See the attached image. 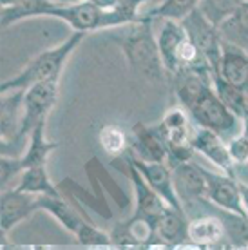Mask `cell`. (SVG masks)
Wrapping results in <instances>:
<instances>
[{"instance_id":"6da1fadb","label":"cell","mask_w":248,"mask_h":250,"mask_svg":"<svg viewBox=\"0 0 248 250\" xmlns=\"http://www.w3.org/2000/svg\"><path fill=\"white\" fill-rule=\"evenodd\" d=\"M51 17L65 22L73 31H102L105 9L91 2H58V0H24L17 6L2 7V27H11L24 19Z\"/></svg>"},{"instance_id":"7a4b0ae2","label":"cell","mask_w":248,"mask_h":250,"mask_svg":"<svg viewBox=\"0 0 248 250\" xmlns=\"http://www.w3.org/2000/svg\"><path fill=\"white\" fill-rule=\"evenodd\" d=\"M109 38L116 42L129 67L136 75L154 83L165 80L167 69L163 65L158 38L154 35V20L140 17V20L134 22L129 29H125L120 35L111 33Z\"/></svg>"},{"instance_id":"3957f363","label":"cell","mask_w":248,"mask_h":250,"mask_svg":"<svg viewBox=\"0 0 248 250\" xmlns=\"http://www.w3.org/2000/svg\"><path fill=\"white\" fill-rule=\"evenodd\" d=\"M85 35L87 33L83 31H73L58 45L38 53L33 60L25 63L24 69L20 71L19 75H15L2 82L0 93H9V91H17V89H24L25 91L27 87H31L33 83L60 78L63 65L67 63L69 57L75 53L76 47L83 42Z\"/></svg>"},{"instance_id":"277c9868","label":"cell","mask_w":248,"mask_h":250,"mask_svg":"<svg viewBox=\"0 0 248 250\" xmlns=\"http://www.w3.org/2000/svg\"><path fill=\"white\" fill-rule=\"evenodd\" d=\"M127 169H129V178L132 182V188H134L136 207H134L132 216L122 221V223L125 227H130V229H134L136 225L142 223L149 230V239H156V227H158V221L162 218L167 203L163 201V198L156 192L154 188L150 187L147 180L142 176V172L130 162H127Z\"/></svg>"},{"instance_id":"5b68a950","label":"cell","mask_w":248,"mask_h":250,"mask_svg":"<svg viewBox=\"0 0 248 250\" xmlns=\"http://www.w3.org/2000/svg\"><path fill=\"white\" fill-rule=\"evenodd\" d=\"M58 85H60V78H53V80L33 83L31 87L25 89L24 105H22V125H20L17 140L29 136L38 124L47 122V114L51 113V109L58 100Z\"/></svg>"},{"instance_id":"8992f818","label":"cell","mask_w":248,"mask_h":250,"mask_svg":"<svg viewBox=\"0 0 248 250\" xmlns=\"http://www.w3.org/2000/svg\"><path fill=\"white\" fill-rule=\"evenodd\" d=\"M188 114L192 116L198 127L203 129H210V131L221 134V136H230L236 131L239 116L236 113H232L228 107L225 105L223 100L217 96L216 89L208 87L205 93L201 94L196 104L188 109Z\"/></svg>"},{"instance_id":"52a82bcc","label":"cell","mask_w":248,"mask_h":250,"mask_svg":"<svg viewBox=\"0 0 248 250\" xmlns=\"http://www.w3.org/2000/svg\"><path fill=\"white\" fill-rule=\"evenodd\" d=\"M158 125H160L165 144H167L168 165L174 167L178 163L188 162L194 154V145L192 134L188 129V118H186L183 107H172Z\"/></svg>"},{"instance_id":"ba28073f","label":"cell","mask_w":248,"mask_h":250,"mask_svg":"<svg viewBox=\"0 0 248 250\" xmlns=\"http://www.w3.org/2000/svg\"><path fill=\"white\" fill-rule=\"evenodd\" d=\"M181 25L185 29L186 37L198 45V49L210 62L214 75L219 73L221 53H223V38L219 35V27L212 24L210 20L199 11V7L181 20Z\"/></svg>"},{"instance_id":"9c48e42d","label":"cell","mask_w":248,"mask_h":250,"mask_svg":"<svg viewBox=\"0 0 248 250\" xmlns=\"http://www.w3.org/2000/svg\"><path fill=\"white\" fill-rule=\"evenodd\" d=\"M201 169L207 180V200H210L219 208L248 216L245 203H243L239 180H236V176L225 174V172H212L205 167Z\"/></svg>"},{"instance_id":"30bf717a","label":"cell","mask_w":248,"mask_h":250,"mask_svg":"<svg viewBox=\"0 0 248 250\" xmlns=\"http://www.w3.org/2000/svg\"><path fill=\"white\" fill-rule=\"evenodd\" d=\"M127 162H130L142 172V176L147 180V183L162 196L167 205L180 208V210H185L180 196H178V190H176L174 172L170 165H167L165 162H143V160L132 156V154L127 156Z\"/></svg>"},{"instance_id":"8fae6325","label":"cell","mask_w":248,"mask_h":250,"mask_svg":"<svg viewBox=\"0 0 248 250\" xmlns=\"http://www.w3.org/2000/svg\"><path fill=\"white\" fill-rule=\"evenodd\" d=\"M0 227H2V241L7 234L19 225L20 221L40 210L37 194L20 192L17 188L2 190V203H0Z\"/></svg>"},{"instance_id":"7c38bea8","label":"cell","mask_w":248,"mask_h":250,"mask_svg":"<svg viewBox=\"0 0 248 250\" xmlns=\"http://www.w3.org/2000/svg\"><path fill=\"white\" fill-rule=\"evenodd\" d=\"M132 156L143 162H165L168 158L167 144L162 134L160 125H147L138 122L132 127V142H130Z\"/></svg>"},{"instance_id":"4fadbf2b","label":"cell","mask_w":248,"mask_h":250,"mask_svg":"<svg viewBox=\"0 0 248 250\" xmlns=\"http://www.w3.org/2000/svg\"><path fill=\"white\" fill-rule=\"evenodd\" d=\"M192 145L196 152H201L208 162L223 170L225 174L236 176L237 163L234 162L228 145L223 142L221 134H217L210 129L198 127V131L194 132L192 136Z\"/></svg>"},{"instance_id":"5bb4252c","label":"cell","mask_w":248,"mask_h":250,"mask_svg":"<svg viewBox=\"0 0 248 250\" xmlns=\"http://www.w3.org/2000/svg\"><path fill=\"white\" fill-rule=\"evenodd\" d=\"M174 183L180 196L183 207L186 203L205 201L207 198V180L203 174V169L198 163H192L190 160L183 163H178L172 167Z\"/></svg>"},{"instance_id":"9a60e30c","label":"cell","mask_w":248,"mask_h":250,"mask_svg":"<svg viewBox=\"0 0 248 250\" xmlns=\"http://www.w3.org/2000/svg\"><path fill=\"white\" fill-rule=\"evenodd\" d=\"M172 91L183 109H190L201 98V94L212 85V78L201 75L192 69H180L178 73L170 75Z\"/></svg>"},{"instance_id":"2e32d148","label":"cell","mask_w":248,"mask_h":250,"mask_svg":"<svg viewBox=\"0 0 248 250\" xmlns=\"http://www.w3.org/2000/svg\"><path fill=\"white\" fill-rule=\"evenodd\" d=\"M162 22V27L156 35L158 38V47L162 55L163 65L167 69L168 75H174L180 65H178V51L181 47V42L185 40L186 33L183 29L181 22L178 20H158Z\"/></svg>"},{"instance_id":"e0dca14e","label":"cell","mask_w":248,"mask_h":250,"mask_svg":"<svg viewBox=\"0 0 248 250\" xmlns=\"http://www.w3.org/2000/svg\"><path fill=\"white\" fill-rule=\"evenodd\" d=\"M216 75H219L232 85L248 91V51L223 42L219 73Z\"/></svg>"},{"instance_id":"ac0fdd59","label":"cell","mask_w":248,"mask_h":250,"mask_svg":"<svg viewBox=\"0 0 248 250\" xmlns=\"http://www.w3.org/2000/svg\"><path fill=\"white\" fill-rule=\"evenodd\" d=\"M156 238L168 247L183 245L188 241V219L185 210L167 205L156 227Z\"/></svg>"},{"instance_id":"d6986e66","label":"cell","mask_w":248,"mask_h":250,"mask_svg":"<svg viewBox=\"0 0 248 250\" xmlns=\"http://www.w3.org/2000/svg\"><path fill=\"white\" fill-rule=\"evenodd\" d=\"M227 239L223 219L214 214H203L188 221V241L201 247L219 245Z\"/></svg>"},{"instance_id":"ffe728a7","label":"cell","mask_w":248,"mask_h":250,"mask_svg":"<svg viewBox=\"0 0 248 250\" xmlns=\"http://www.w3.org/2000/svg\"><path fill=\"white\" fill-rule=\"evenodd\" d=\"M24 89L2 93V144L15 142L19 136L22 116H19V109L24 105Z\"/></svg>"},{"instance_id":"44dd1931","label":"cell","mask_w":248,"mask_h":250,"mask_svg":"<svg viewBox=\"0 0 248 250\" xmlns=\"http://www.w3.org/2000/svg\"><path fill=\"white\" fill-rule=\"evenodd\" d=\"M38 205H40V210H45L49 212L53 218L62 223V227L65 230H69L71 234H76L78 229L82 227V223L85 219H82V216L76 212L73 207L69 205L67 201L60 196H47V194H38Z\"/></svg>"},{"instance_id":"7402d4cb","label":"cell","mask_w":248,"mask_h":250,"mask_svg":"<svg viewBox=\"0 0 248 250\" xmlns=\"http://www.w3.org/2000/svg\"><path fill=\"white\" fill-rule=\"evenodd\" d=\"M223 42L248 51V0L243 2L228 19L217 25Z\"/></svg>"},{"instance_id":"603a6c76","label":"cell","mask_w":248,"mask_h":250,"mask_svg":"<svg viewBox=\"0 0 248 250\" xmlns=\"http://www.w3.org/2000/svg\"><path fill=\"white\" fill-rule=\"evenodd\" d=\"M45 124H47V122L38 124L37 127L33 129L31 134H29V147H27L24 156H20L24 169L33 167V165H45L49 154L58 147L56 142H49V140L45 138Z\"/></svg>"},{"instance_id":"cb8c5ba5","label":"cell","mask_w":248,"mask_h":250,"mask_svg":"<svg viewBox=\"0 0 248 250\" xmlns=\"http://www.w3.org/2000/svg\"><path fill=\"white\" fill-rule=\"evenodd\" d=\"M17 190L27 194H47V196H60L58 188L55 187V183L51 182L49 174L45 165H33L24 169V172L20 174V182L17 185Z\"/></svg>"},{"instance_id":"d4e9b609","label":"cell","mask_w":248,"mask_h":250,"mask_svg":"<svg viewBox=\"0 0 248 250\" xmlns=\"http://www.w3.org/2000/svg\"><path fill=\"white\" fill-rule=\"evenodd\" d=\"M212 87L216 89L217 96L223 100L232 113H236L239 118H245L248 114V91L237 85H232L223 80L219 75H212Z\"/></svg>"},{"instance_id":"484cf974","label":"cell","mask_w":248,"mask_h":250,"mask_svg":"<svg viewBox=\"0 0 248 250\" xmlns=\"http://www.w3.org/2000/svg\"><path fill=\"white\" fill-rule=\"evenodd\" d=\"M199 2L201 0H163L160 6L152 7L150 11H147L142 17L154 20V22H158V20H178V22H181L194 9H198Z\"/></svg>"},{"instance_id":"4316f807","label":"cell","mask_w":248,"mask_h":250,"mask_svg":"<svg viewBox=\"0 0 248 250\" xmlns=\"http://www.w3.org/2000/svg\"><path fill=\"white\" fill-rule=\"evenodd\" d=\"M214 212L223 219L225 230H227V239L236 247H248V216L230 212L225 208L214 205Z\"/></svg>"},{"instance_id":"83f0119b","label":"cell","mask_w":248,"mask_h":250,"mask_svg":"<svg viewBox=\"0 0 248 250\" xmlns=\"http://www.w3.org/2000/svg\"><path fill=\"white\" fill-rule=\"evenodd\" d=\"M100 147L105 150L109 156H122L130 149V138L118 125H103L98 132Z\"/></svg>"},{"instance_id":"f1b7e54d","label":"cell","mask_w":248,"mask_h":250,"mask_svg":"<svg viewBox=\"0 0 248 250\" xmlns=\"http://www.w3.org/2000/svg\"><path fill=\"white\" fill-rule=\"evenodd\" d=\"M243 2H247V0H201L199 11L203 13L214 25H219L228 19Z\"/></svg>"},{"instance_id":"f546056e","label":"cell","mask_w":248,"mask_h":250,"mask_svg":"<svg viewBox=\"0 0 248 250\" xmlns=\"http://www.w3.org/2000/svg\"><path fill=\"white\" fill-rule=\"evenodd\" d=\"M241 122H243L241 132L237 136H234V140L228 144V149L232 158H234V162L239 167H245V165H248V114Z\"/></svg>"},{"instance_id":"4dcf8cb0","label":"cell","mask_w":248,"mask_h":250,"mask_svg":"<svg viewBox=\"0 0 248 250\" xmlns=\"http://www.w3.org/2000/svg\"><path fill=\"white\" fill-rule=\"evenodd\" d=\"M76 241L80 245H109L112 243L111 234H105L103 230H100L98 227H94L89 221H83L78 232L75 234Z\"/></svg>"},{"instance_id":"1f68e13d","label":"cell","mask_w":248,"mask_h":250,"mask_svg":"<svg viewBox=\"0 0 248 250\" xmlns=\"http://www.w3.org/2000/svg\"><path fill=\"white\" fill-rule=\"evenodd\" d=\"M0 167H2V174H0V182H2V190L11 183V180L15 176H19L24 172V165L20 158H9L2 154L0 160Z\"/></svg>"},{"instance_id":"d6a6232c","label":"cell","mask_w":248,"mask_h":250,"mask_svg":"<svg viewBox=\"0 0 248 250\" xmlns=\"http://www.w3.org/2000/svg\"><path fill=\"white\" fill-rule=\"evenodd\" d=\"M58 2H91V4L102 7V9H111L118 4L120 0H58Z\"/></svg>"},{"instance_id":"836d02e7","label":"cell","mask_w":248,"mask_h":250,"mask_svg":"<svg viewBox=\"0 0 248 250\" xmlns=\"http://www.w3.org/2000/svg\"><path fill=\"white\" fill-rule=\"evenodd\" d=\"M239 187H241L243 203H245V208H247V214H248V183H245V182H239Z\"/></svg>"},{"instance_id":"e575fe53","label":"cell","mask_w":248,"mask_h":250,"mask_svg":"<svg viewBox=\"0 0 248 250\" xmlns=\"http://www.w3.org/2000/svg\"><path fill=\"white\" fill-rule=\"evenodd\" d=\"M0 2H2V7H11L20 4V2H24V0H0Z\"/></svg>"}]
</instances>
